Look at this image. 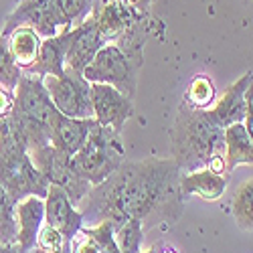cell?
I'll return each mask as SVG.
<instances>
[{
    "label": "cell",
    "mask_w": 253,
    "mask_h": 253,
    "mask_svg": "<svg viewBox=\"0 0 253 253\" xmlns=\"http://www.w3.org/2000/svg\"><path fill=\"white\" fill-rule=\"evenodd\" d=\"M55 2L73 27L81 25L93 10V0H55Z\"/></svg>",
    "instance_id": "4316f807"
},
{
    "label": "cell",
    "mask_w": 253,
    "mask_h": 253,
    "mask_svg": "<svg viewBox=\"0 0 253 253\" xmlns=\"http://www.w3.org/2000/svg\"><path fill=\"white\" fill-rule=\"evenodd\" d=\"M95 126V120H73V118H65L61 116L57 120V124L53 126V132H51V146L57 148L59 152L67 154V156H75L81 146L85 144L91 128Z\"/></svg>",
    "instance_id": "9a60e30c"
},
{
    "label": "cell",
    "mask_w": 253,
    "mask_h": 253,
    "mask_svg": "<svg viewBox=\"0 0 253 253\" xmlns=\"http://www.w3.org/2000/svg\"><path fill=\"white\" fill-rule=\"evenodd\" d=\"M35 249L43 253H71V241H67L57 229L43 225V229H41V233L37 237Z\"/></svg>",
    "instance_id": "484cf974"
},
{
    "label": "cell",
    "mask_w": 253,
    "mask_h": 253,
    "mask_svg": "<svg viewBox=\"0 0 253 253\" xmlns=\"http://www.w3.org/2000/svg\"><path fill=\"white\" fill-rule=\"evenodd\" d=\"M12 101H14V95L4 91V89H0V116H6L10 114L12 110Z\"/></svg>",
    "instance_id": "4dcf8cb0"
},
{
    "label": "cell",
    "mask_w": 253,
    "mask_h": 253,
    "mask_svg": "<svg viewBox=\"0 0 253 253\" xmlns=\"http://www.w3.org/2000/svg\"><path fill=\"white\" fill-rule=\"evenodd\" d=\"M10 118L20 138L25 140L29 152L51 142L53 126L57 124L61 114L53 105L49 91L45 89L43 77L27 73L23 75L14 89Z\"/></svg>",
    "instance_id": "3957f363"
},
{
    "label": "cell",
    "mask_w": 253,
    "mask_h": 253,
    "mask_svg": "<svg viewBox=\"0 0 253 253\" xmlns=\"http://www.w3.org/2000/svg\"><path fill=\"white\" fill-rule=\"evenodd\" d=\"M225 140V172H233L239 164H253V142L245 124H233L223 130Z\"/></svg>",
    "instance_id": "ac0fdd59"
},
{
    "label": "cell",
    "mask_w": 253,
    "mask_h": 253,
    "mask_svg": "<svg viewBox=\"0 0 253 253\" xmlns=\"http://www.w3.org/2000/svg\"><path fill=\"white\" fill-rule=\"evenodd\" d=\"M245 103H247V112H245V128H247V134L253 142V81L249 83V89H247V95H245Z\"/></svg>",
    "instance_id": "83f0119b"
},
{
    "label": "cell",
    "mask_w": 253,
    "mask_h": 253,
    "mask_svg": "<svg viewBox=\"0 0 253 253\" xmlns=\"http://www.w3.org/2000/svg\"><path fill=\"white\" fill-rule=\"evenodd\" d=\"M6 41H8V49L12 53V59L16 61V65L23 71L29 69L37 61L39 49H41V37L33 29H29V27L16 29L6 37Z\"/></svg>",
    "instance_id": "d6986e66"
},
{
    "label": "cell",
    "mask_w": 253,
    "mask_h": 253,
    "mask_svg": "<svg viewBox=\"0 0 253 253\" xmlns=\"http://www.w3.org/2000/svg\"><path fill=\"white\" fill-rule=\"evenodd\" d=\"M81 235H85L97 247L99 253H122L116 243V233H114L112 221H101L93 227H83Z\"/></svg>",
    "instance_id": "d4e9b609"
},
{
    "label": "cell",
    "mask_w": 253,
    "mask_h": 253,
    "mask_svg": "<svg viewBox=\"0 0 253 253\" xmlns=\"http://www.w3.org/2000/svg\"><path fill=\"white\" fill-rule=\"evenodd\" d=\"M182 170L172 158L124 160L101 184L91 186L81 201L85 227L101 221L114 225L138 219L144 231L160 223H174L182 215Z\"/></svg>",
    "instance_id": "6da1fadb"
},
{
    "label": "cell",
    "mask_w": 253,
    "mask_h": 253,
    "mask_svg": "<svg viewBox=\"0 0 253 253\" xmlns=\"http://www.w3.org/2000/svg\"><path fill=\"white\" fill-rule=\"evenodd\" d=\"M65 35H67V31H63L57 37L41 41L37 61L23 73L37 75V77H47V75L63 77L65 75V49H67V37Z\"/></svg>",
    "instance_id": "2e32d148"
},
{
    "label": "cell",
    "mask_w": 253,
    "mask_h": 253,
    "mask_svg": "<svg viewBox=\"0 0 253 253\" xmlns=\"http://www.w3.org/2000/svg\"><path fill=\"white\" fill-rule=\"evenodd\" d=\"M158 253H176L174 249H170V247H160V251Z\"/></svg>",
    "instance_id": "d6a6232c"
},
{
    "label": "cell",
    "mask_w": 253,
    "mask_h": 253,
    "mask_svg": "<svg viewBox=\"0 0 253 253\" xmlns=\"http://www.w3.org/2000/svg\"><path fill=\"white\" fill-rule=\"evenodd\" d=\"M29 27L39 37L51 39L61 35L63 31L73 29L69 18L61 12L55 0H23L18 8L6 18L4 31L0 33L2 37H8L12 31Z\"/></svg>",
    "instance_id": "ba28073f"
},
{
    "label": "cell",
    "mask_w": 253,
    "mask_h": 253,
    "mask_svg": "<svg viewBox=\"0 0 253 253\" xmlns=\"http://www.w3.org/2000/svg\"><path fill=\"white\" fill-rule=\"evenodd\" d=\"M0 253H25L18 243H0Z\"/></svg>",
    "instance_id": "1f68e13d"
},
{
    "label": "cell",
    "mask_w": 253,
    "mask_h": 253,
    "mask_svg": "<svg viewBox=\"0 0 253 253\" xmlns=\"http://www.w3.org/2000/svg\"><path fill=\"white\" fill-rule=\"evenodd\" d=\"M79 235H81V233H79ZM71 253H99V251H97V247H95L85 235H83L81 241L75 243V247H73V243H71Z\"/></svg>",
    "instance_id": "f546056e"
},
{
    "label": "cell",
    "mask_w": 253,
    "mask_h": 253,
    "mask_svg": "<svg viewBox=\"0 0 253 253\" xmlns=\"http://www.w3.org/2000/svg\"><path fill=\"white\" fill-rule=\"evenodd\" d=\"M29 156H31L33 164L37 166V170L47 178L49 186L63 188L75 207L81 205V201L91 191V184L77 174L75 166L71 162V156L59 152L51 144H45V146H41V148L31 150Z\"/></svg>",
    "instance_id": "52a82bcc"
},
{
    "label": "cell",
    "mask_w": 253,
    "mask_h": 253,
    "mask_svg": "<svg viewBox=\"0 0 253 253\" xmlns=\"http://www.w3.org/2000/svg\"><path fill=\"white\" fill-rule=\"evenodd\" d=\"M116 243L122 253H140L142 237H144V225L138 219H128L114 225Z\"/></svg>",
    "instance_id": "603a6c76"
},
{
    "label": "cell",
    "mask_w": 253,
    "mask_h": 253,
    "mask_svg": "<svg viewBox=\"0 0 253 253\" xmlns=\"http://www.w3.org/2000/svg\"><path fill=\"white\" fill-rule=\"evenodd\" d=\"M233 217L241 231H253V178L239 184L233 197Z\"/></svg>",
    "instance_id": "ffe728a7"
},
{
    "label": "cell",
    "mask_w": 253,
    "mask_h": 253,
    "mask_svg": "<svg viewBox=\"0 0 253 253\" xmlns=\"http://www.w3.org/2000/svg\"><path fill=\"white\" fill-rule=\"evenodd\" d=\"M215 156H225L223 128L215 124L207 110L180 103L172 128V160L186 174L209 168Z\"/></svg>",
    "instance_id": "7a4b0ae2"
},
{
    "label": "cell",
    "mask_w": 253,
    "mask_h": 253,
    "mask_svg": "<svg viewBox=\"0 0 253 253\" xmlns=\"http://www.w3.org/2000/svg\"><path fill=\"white\" fill-rule=\"evenodd\" d=\"M67 49H65V71L83 75L85 67L95 59L99 49L108 45L103 41L101 33L97 31V25L93 16L89 14L81 25L67 31Z\"/></svg>",
    "instance_id": "30bf717a"
},
{
    "label": "cell",
    "mask_w": 253,
    "mask_h": 253,
    "mask_svg": "<svg viewBox=\"0 0 253 253\" xmlns=\"http://www.w3.org/2000/svg\"><path fill=\"white\" fill-rule=\"evenodd\" d=\"M45 225V199L27 197L16 203V243L25 253L35 249L37 237Z\"/></svg>",
    "instance_id": "5bb4252c"
},
{
    "label": "cell",
    "mask_w": 253,
    "mask_h": 253,
    "mask_svg": "<svg viewBox=\"0 0 253 253\" xmlns=\"http://www.w3.org/2000/svg\"><path fill=\"white\" fill-rule=\"evenodd\" d=\"M83 77H85L87 83L112 85L130 99H134L136 95L138 67L114 43H108L99 49L95 59L83 71Z\"/></svg>",
    "instance_id": "8992f818"
},
{
    "label": "cell",
    "mask_w": 253,
    "mask_h": 253,
    "mask_svg": "<svg viewBox=\"0 0 253 253\" xmlns=\"http://www.w3.org/2000/svg\"><path fill=\"white\" fill-rule=\"evenodd\" d=\"M229 184V174H217L209 168H201L195 172H186L180 178L182 195H199L205 201H217L223 197L225 188Z\"/></svg>",
    "instance_id": "e0dca14e"
},
{
    "label": "cell",
    "mask_w": 253,
    "mask_h": 253,
    "mask_svg": "<svg viewBox=\"0 0 253 253\" xmlns=\"http://www.w3.org/2000/svg\"><path fill=\"white\" fill-rule=\"evenodd\" d=\"M45 89L53 105L59 110L61 116L73 120H89L93 118L91 105V83L85 81L83 75L65 71L63 77L47 75L43 77Z\"/></svg>",
    "instance_id": "9c48e42d"
},
{
    "label": "cell",
    "mask_w": 253,
    "mask_h": 253,
    "mask_svg": "<svg viewBox=\"0 0 253 253\" xmlns=\"http://www.w3.org/2000/svg\"><path fill=\"white\" fill-rule=\"evenodd\" d=\"M0 184H2L14 203L27 197L45 199L49 193L47 178L37 170L25 146H10L0 150Z\"/></svg>",
    "instance_id": "5b68a950"
},
{
    "label": "cell",
    "mask_w": 253,
    "mask_h": 253,
    "mask_svg": "<svg viewBox=\"0 0 253 253\" xmlns=\"http://www.w3.org/2000/svg\"><path fill=\"white\" fill-rule=\"evenodd\" d=\"M45 225L57 229L67 241H73L85 227L83 213L59 186H49V193L45 197Z\"/></svg>",
    "instance_id": "7c38bea8"
},
{
    "label": "cell",
    "mask_w": 253,
    "mask_h": 253,
    "mask_svg": "<svg viewBox=\"0 0 253 253\" xmlns=\"http://www.w3.org/2000/svg\"><path fill=\"white\" fill-rule=\"evenodd\" d=\"M251 81H253V73L247 71L235 83H231V85L223 91V95L207 110L209 116L213 118L215 124L221 126L223 130L227 128V126L243 124L245 122V112H247L245 95H247V89H249Z\"/></svg>",
    "instance_id": "4fadbf2b"
},
{
    "label": "cell",
    "mask_w": 253,
    "mask_h": 253,
    "mask_svg": "<svg viewBox=\"0 0 253 253\" xmlns=\"http://www.w3.org/2000/svg\"><path fill=\"white\" fill-rule=\"evenodd\" d=\"M124 160L126 152L120 132L99 126L97 122L91 128L85 144L81 146V150L71 158L77 174L85 178L91 186L101 184L105 178H110Z\"/></svg>",
    "instance_id": "277c9868"
},
{
    "label": "cell",
    "mask_w": 253,
    "mask_h": 253,
    "mask_svg": "<svg viewBox=\"0 0 253 253\" xmlns=\"http://www.w3.org/2000/svg\"><path fill=\"white\" fill-rule=\"evenodd\" d=\"M215 101V87L205 75L195 77L191 81V85L186 87L184 93V101L188 108H195V110H209Z\"/></svg>",
    "instance_id": "cb8c5ba5"
},
{
    "label": "cell",
    "mask_w": 253,
    "mask_h": 253,
    "mask_svg": "<svg viewBox=\"0 0 253 253\" xmlns=\"http://www.w3.org/2000/svg\"><path fill=\"white\" fill-rule=\"evenodd\" d=\"M160 251V247H154V249H150V251H146V253H158Z\"/></svg>",
    "instance_id": "836d02e7"
},
{
    "label": "cell",
    "mask_w": 253,
    "mask_h": 253,
    "mask_svg": "<svg viewBox=\"0 0 253 253\" xmlns=\"http://www.w3.org/2000/svg\"><path fill=\"white\" fill-rule=\"evenodd\" d=\"M23 75H25L23 69H20L16 65V61L12 59L6 37L0 35V89L14 95V89L18 85V81L23 79Z\"/></svg>",
    "instance_id": "44dd1931"
},
{
    "label": "cell",
    "mask_w": 253,
    "mask_h": 253,
    "mask_svg": "<svg viewBox=\"0 0 253 253\" xmlns=\"http://www.w3.org/2000/svg\"><path fill=\"white\" fill-rule=\"evenodd\" d=\"M91 105L93 120L99 126L112 128L122 134L124 124L134 114V99L126 97L112 85L103 83H91Z\"/></svg>",
    "instance_id": "8fae6325"
},
{
    "label": "cell",
    "mask_w": 253,
    "mask_h": 253,
    "mask_svg": "<svg viewBox=\"0 0 253 253\" xmlns=\"http://www.w3.org/2000/svg\"><path fill=\"white\" fill-rule=\"evenodd\" d=\"M126 4H128L130 8H134L140 16L148 18V14H150V6H152V0H126Z\"/></svg>",
    "instance_id": "f1b7e54d"
},
{
    "label": "cell",
    "mask_w": 253,
    "mask_h": 253,
    "mask_svg": "<svg viewBox=\"0 0 253 253\" xmlns=\"http://www.w3.org/2000/svg\"><path fill=\"white\" fill-rule=\"evenodd\" d=\"M16 203L0 184V243H16Z\"/></svg>",
    "instance_id": "7402d4cb"
},
{
    "label": "cell",
    "mask_w": 253,
    "mask_h": 253,
    "mask_svg": "<svg viewBox=\"0 0 253 253\" xmlns=\"http://www.w3.org/2000/svg\"><path fill=\"white\" fill-rule=\"evenodd\" d=\"M35 253H43V251H37V249H35Z\"/></svg>",
    "instance_id": "e575fe53"
}]
</instances>
